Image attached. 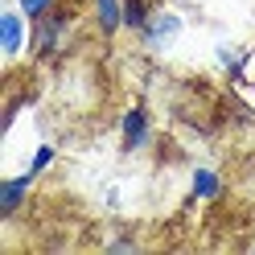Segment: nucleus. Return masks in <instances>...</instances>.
Listing matches in <instances>:
<instances>
[{"instance_id": "nucleus-1", "label": "nucleus", "mask_w": 255, "mask_h": 255, "mask_svg": "<svg viewBox=\"0 0 255 255\" xmlns=\"http://www.w3.org/2000/svg\"><path fill=\"white\" fill-rule=\"evenodd\" d=\"M177 29H181L177 12H156V17H148V25H144V41L148 45H165L169 37H177Z\"/></svg>"}, {"instance_id": "nucleus-2", "label": "nucleus", "mask_w": 255, "mask_h": 255, "mask_svg": "<svg viewBox=\"0 0 255 255\" xmlns=\"http://www.w3.org/2000/svg\"><path fill=\"white\" fill-rule=\"evenodd\" d=\"M29 185H33V177H29V173L0 185V218H12V214H17V206L25 202V189H29Z\"/></svg>"}, {"instance_id": "nucleus-3", "label": "nucleus", "mask_w": 255, "mask_h": 255, "mask_svg": "<svg viewBox=\"0 0 255 255\" xmlns=\"http://www.w3.org/2000/svg\"><path fill=\"white\" fill-rule=\"evenodd\" d=\"M62 29H66V17H62V12H45V17L37 21V50L41 54H54L58 50Z\"/></svg>"}, {"instance_id": "nucleus-4", "label": "nucleus", "mask_w": 255, "mask_h": 255, "mask_svg": "<svg viewBox=\"0 0 255 255\" xmlns=\"http://www.w3.org/2000/svg\"><path fill=\"white\" fill-rule=\"evenodd\" d=\"M144 136H148V116H144V107H132L124 116V148H140Z\"/></svg>"}, {"instance_id": "nucleus-5", "label": "nucleus", "mask_w": 255, "mask_h": 255, "mask_svg": "<svg viewBox=\"0 0 255 255\" xmlns=\"http://www.w3.org/2000/svg\"><path fill=\"white\" fill-rule=\"evenodd\" d=\"M21 17H25V12H4V17H0V45H4V54H8V58L17 54V50H21V41H25Z\"/></svg>"}, {"instance_id": "nucleus-6", "label": "nucleus", "mask_w": 255, "mask_h": 255, "mask_svg": "<svg viewBox=\"0 0 255 255\" xmlns=\"http://www.w3.org/2000/svg\"><path fill=\"white\" fill-rule=\"evenodd\" d=\"M95 12H99L103 33H116V29L124 25V4L120 0H95Z\"/></svg>"}, {"instance_id": "nucleus-7", "label": "nucleus", "mask_w": 255, "mask_h": 255, "mask_svg": "<svg viewBox=\"0 0 255 255\" xmlns=\"http://www.w3.org/2000/svg\"><path fill=\"white\" fill-rule=\"evenodd\" d=\"M124 25H132L144 33V25H148V8H144V0H124Z\"/></svg>"}, {"instance_id": "nucleus-8", "label": "nucleus", "mask_w": 255, "mask_h": 255, "mask_svg": "<svg viewBox=\"0 0 255 255\" xmlns=\"http://www.w3.org/2000/svg\"><path fill=\"white\" fill-rule=\"evenodd\" d=\"M194 194H198V198H214V194H218V173L198 169V173H194Z\"/></svg>"}, {"instance_id": "nucleus-9", "label": "nucleus", "mask_w": 255, "mask_h": 255, "mask_svg": "<svg viewBox=\"0 0 255 255\" xmlns=\"http://www.w3.org/2000/svg\"><path fill=\"white\" fill-rule=\"evenodd\" d=\"M50 8H54V0H21V12H25V17L33 21V25H37V21L45 17V12H50Z\"/></svg>"}, {"instance_id": "nucleus-10", "label": "nucleus", "mask_w": 255, "mask_h": 255, "mask_svg": "<svg viewBox=\"0 0 255 255\" xmlns=\"http://www.w3.org/2000/svg\"><path fill=\"white\" fill-rule=\"evenodd\" d=\"M50 161H54V148H50V144H41L37 156H33V165H29V177H37L41 169H50Z\"/></svg>"}]
</instances>
